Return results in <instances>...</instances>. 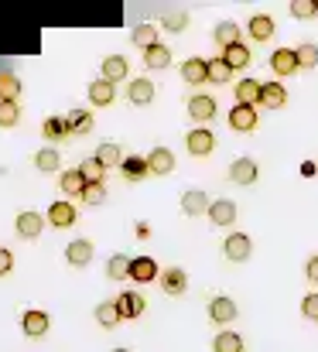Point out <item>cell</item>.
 I'll return each mask as SVG.
<instances>
[{
	"label": "cell",
	"instance_id": "6da1fadb",
	"mask_svg": "<svg viewBox=\"0 0 318 352\" xmlns=\"http://www.w3.org/2000/svg\"><path fill=\"white\" fill-rule=\"evenodd\" d=\"M113 305H116V311H120V322L140 318V315L147 311V301H144V294H137V291H123V294H116Z\"/></svg>",
	"mask_w": 318,
	"mask_h": 352
},
{
	"label": "cell",
	"instance_id": "7a4b0ae2",
	"mask_svg": "<svg viewBox=\"0 0 318 352\" xmlns=\"http://www.w3.org/2000/svg\"><path fill=\"white\" fill-rule=\"evenodd\" d=\"M76 219H79V209L69 199H59V202L48 206V223L55 230H69V226H76Z\"/></svg>",
	"mask_w": 318,
	"mask_h": 352
},
{
	"label": "cell",
	"instance_id": "3957f363",
	"mask_svg": "<svg viewBox=\"0 0 318 352\" xmlns=\"http://www.w3.org/2000/svg\"><path fill=\"white\" fill-rule=\"evenodd\" d=\"M21 329H24V336H28V339H41V336H48V329H52V318H48V311L28 308V311L21 315Z\"/></svg>",
	"mask_w": 318,
	"mask_h": 352
},
{
	"label": "cell",
	"instance_id": "277c9868",
	"mask_svg": "<svg viewBox=\"0 0 318 352\" xmlns=\"http://www.w3.org/2000/svg\"><path fill=\"white\" fill-rule=\"evenodd\" d=\"M14 230H17V236H21V239H38V236L45 233V216H41V212L24 209V212H17Z\"/></svg>",
	"mask_w": 318,
	"mask_h": 352
},
{
	"label": "cell",
	"instance_id": "5b68a950",
	"mask_svg": "<svg viewBox=\"0 0 318 352\" xmlns=\"http://www.w3.org/2000/svg\"><path fill=\"white\" fill-rule=\"evenodd\" d=\"M158 284H161V291H165L168 298H182V294L189 291V277H185L182 267H168V270H161Z\"/></svg>",
	"mask_w": 318,
	"mask_h": 352
},
{
	"label": "cell",
	"instance_id": "8992f818",
	"mask_svg": "<svg viewBox=\"0 0 318 352\" xmlns=\"http://www.w3.org/2000/svg\"><path fill=\"white\" fill-rule=\"evenodd\" d=\"M250 250H253V243H250L246 233H229L222 239V253H226V260H233V263L250 260Z\"/></svg>",
	"mask_w": 318,
	"mask_h": 352
},
{
	"label": "cell",
	"instance_id": "52a82bcc",
	"mask_svg": "<svg viewBox=\"0 0 318 352\" xmlns=\"http://www.w3.org/2000/svg\"><path fill=\"white\" fill-rule=\"evenodd\" d=\"M185 147H189V154L192 157H209L212 151H215V133L212 130H189V137H185Z\"/></svg>",
	"mask_w": 318,
	"mask_h": 352
},
{
	"label": "cell",
	"instance_id": "ba28073f",
	"mask_svg": "<svg viewBox=\"0 0 318 352\" xmlns=\"http://www.w3.org/2000/svg\"><path fill=\"white\" fill-rule=\"evenodd\" d=\"M257 175H260V171H257V161H253V157H236V161L229 164V182H233V185H243V188H246V185H257Z\"/></svg>",
	"mask_w": 318,
	"mask_h": 352
},
{
	"label": "cell",
	"instance_id": "9c48e42d",
	"mask_svg": "<svg viewBox=\"0 0 318 352\" xmlns=\"http://www.w3.org/2000/svg\"><path fill=\"white\" fill-rule=\"evenodd\" d=\"M154 96H158V89H154V82L151 79H130L127 82V100L134 103V107H147V103H154Z\"/></svg>",
	"mask_w": 318,
	"mask_h": 352
},
{
	"label": "cell",
	"instance_id": "30bf717a",
	"mask_svg": "<svg viewBox=\"0 0 318 352\" xmlns=\"http://www.w3.org/2000/svg\"><path fill=\"white\" fill-rule=\"evenodd\" d=\"M236 301L233 298H226V294H215L209 301V318L215 325H229V322H236Z\"/></svg>",
	"mask_w": 318,
	"mask_h": 352
},
{
	"label": "cell",
	"instance_id": "8fae6325",
	"mask_svg": "<svg viewBox=\"0 0 318 352\" xmlns=\"http://www.w3.org/2000/svg\"><path fill=\"white\" fill-rule=\"evenodd\" d=\"M229 126L236 130V133H253L257 130V110L253 107H240V103H233V110H229Z\"/></svg>",
	"mask_w": 318,
	"mask_h": 352
},
{
	"label": "cell",
	"instance_id": "7c38bea8",
	"mask_svg": "<svg viewBox=\"0 0 318 352\" xmlns=\"http://www.w3.org/2000/svg\"><path fill=\"white\" fill-rule=\"evenodd\" d=\"M271 69H274V76H281V79L295 76V72H298L295 48H274V55H271Z\"/></svg>",
	"mask_w": 318,
	"mask_h": 352
},
{
	"label": "cell",
	"instance_id": "4fadbf2b",
	"mask_svg": "<svg viewBox=\"0 0 318 352\" xmlns=\"http://www.w3.org/2000/svg\"><path fill=\"white\" fill-rule=\"evenodd\" d=\"M59 188H62V195L72 202V199H83V192H86V178H83V171L79 168H72V171H62L59 175Z\"/></svg>",
	"mask_w": 318,
	"mask_h": 352
},
{
	"label": "cell",
	"instance_id": "5bb4252c",
	"mask_svg": "<svg viewBox=\"0 0 318 352\" xmlns=\"http://www.w3.org/2000/svg\"><path fill=\"white\" fill-rule=\"evenodd\" d=\"M209 195L206 192H199V188H189V192H182V212L185 216H209Z\"/></svg>",
	"mask_w": 318,
	"mask_h": 352
},
{
	"label": "cell",
	"instance_id": "9a60e30c",
	"mask_svg": "<svg viewBox=\"0 0 318 352\" xmlns=\"http://www.w3.org/2000/svg\"><path fill=\"white\" fill-rule=\"evenodd\" d=\"M260 93H264V82H257V79H240L236 82V103L240 107H260Z\"/></svg>",
	"mask_w": 318,
	"mask_h": 352
},
{
	"label": "cell",
	"instance_id": "2e32d148",
	"mask_svg": "<svg viewBox=\"0 0 318 352\" xmlns=\"http://www.w3.org/2000/svg\"><path fill=\"white\" fill-rule=\"evenodd\" d=\"M147 168H151V175L165 178V175L175 171V154H171L168 147H154V151L147 154Z\"/></svg>",
	"mask_w": 318,
	"mask_h": 352
},
{
	"label": "cell",
	"instance_id": "e0dca14e",
	"mask_svg": "<svg viewBox=\"0 0 318 352\" xmlns=\"http://www.w3.org/2000/svg\"><path fill=\"white\" fill-rule=\"evenodd\" d=\"M65 260H69V267H89L93 263V243L89 239H72L65 246Z\"/></svg>",
	"mask_w": 318,
	"mask_h": 352
},
{
	"label": "cell",
	"instance_id": "ac0fdd59",
	"mask_svg": "<svg viewBox=\"0 0 318 352\" xmlns=\"http://www.w3.org/2000/svg\"><path fill=\"white\" fill-rule=\"evenodd\" d=\"M154 277H161V270H158L154 256H134V260H130V280L147 284V280H154Z\"/></svg>",
	"mask_w": 318,
	"mask_h": 352
},
{
	"label": "cell",
	"instance_id": "d6986e66",
	"mask_svg": "<svg viewBox=\"0 0 318 352\" xmlns=\"http://www.w3.org/2000/svg\"><path fill=\"white\" fill-rule=\"evenodd\" d=\"M189 117L195 120V123H209L215 117V100L206 96V93H195L192 100H189Z\"/></svg>",
	"mask_w": 318,
	"mask_h": 352
},
{
	"label": "cell",
	"instance_id": "ffe728a7",
	"mask_svg": "<svg viewBox=\"0 0 318 352\" xmlns=\"http://www.w3.org/2000/svg\"><path fill=\"white\" fill-rule=\"evenodd\" d=\"M182 79H185L189 86L209 82V62H206V58H189V62H182Z\"/></svg>",
	"mask_w": 318,
	"mask_h": 352
},
{
	"label": "cell",
	"instance_id": "44dd1931",
	"mask_svg": "<svg viewBox=\"0 0 318 352\" xmlns=\"http://www.w3.org/2000/svg\"><path fill=\"white\" fill-rule=\"evenodd\" d=\"M127 76H130V62H127L123 55H106L103 58V79L106 82L116 86V82H123Z\"/></svg>",
	"mask_w": 318,
	"mask_h": 352
},
{
	"label": "cell",
	"instance_id": "7402d4cb",
	"mask_svg": "<svg viewBox=\"0 0 318 352\" xmlns=\"http://www.w3.org/2000/svg\"><path fill=\"white\" fill-rule=\"evenodd\" d=\"M284 103H288V89H284V82H264L260 107H264V110H281Z\"/></svg>",
	"mask_w": 318,
	"mask_h": 352
},
{
	"label": "cell",
	"instance_id": "603a6c76",
	"mask_svg": "<svg viewBox=\"0 0 318 352\" xmlns=\"http://www.w3.org/2000/svg\"><path fill=\"white\" fill-rule=\"evenodd\" d=\"M236 206L229 202V199H215L209 206V223H215V226H233L236 223Z\"/></svg>",
	"mask_w": 318,
	"mask_h": 352
},
{
	"label": "cell",
	"instance_id": "cb8c5ba5",
	"mask_svg": "<svg viewBox=\"0 0 318 352\" xmlns=\"http://www.w3.org/2000/svg\"><path fill=\"white\" fill-rule=\"evenodd\" d=\"M250 58H253V55H250V48H246L243 41H236V45L222 48V62H226L233 72H236V69H246V65H250Z\"/></svg>",
	"mask_w": 318,
	"mask_h": 352
},
{
	"label": "cell",
	"instance_id": "d4e9b609",
	"mask_svg": "<svg viewBox=\"0 0 318 352\" xmlns=\"http://www.w3.org/2000/svg\"><path fill=\"white\" fill-rule=\"evenodd\" d=\"M113 100H116L113 82H106V79L89 82V103H93V107H113Z\"/></svg>",
	"mask_w": 318,
	"mask_h": 352
},
{
	"label": "cell",
	"instance_id": "484cf974",
	"mask_svg": "<svg viewBox=\"0 0 318 352\" xmlns=\"http://www.w3.org/2000/svg\"><path fill=\"white\" fill-rule=\"evenodd\" d=\"M250 38L253 41H271L274 38V17L271 14H253L250 17Z\"/></svg>",
	"mask_w": 318,
	"mask_h": 352
},
{
	"label": "cell",
	"instance_id": "4316f807",
	"mask_svg": "<svg viewBox=\"0 0 318 352\" xmlns=\"http://www.w3.org/2000/svg\"><path fill=\"white\" fill-rule=\"evenodd\" d=\"M144 65H147V69H168V65H171V48L161 45V41L151 45V48L144 52Z\"/></svg>",
	"mask_w": 318,
	"mask_h": 352
},
{
	"label": "cell",
	"instance_id": "83f0119b",
	"mask_svg": "<svg viewBox=\"0 0 318 352\" xmlns=\"http://www.w3.org/2000/svg\"><path fill=\"white\" fill-rule=\"evenodd\" d=\"M120 171H123V178H127V182H144V178L151 175V168H147V157H123Z\"/></svg>",
	"mask_w": 318,
	"mask_h": 352
},
{
	"label": "cell",
	"instance_id": "f1b7e54d",
	"mask_svg": "<svg viewBox=\"0 0 318 352\" xmlns=\"http://www.w3.org/2000/svg\"><path fill=\"white\" fill-rule=\"evenodd\" d=\"M41 133H45V140H52V144H59V140L72 137V130H69L65 117H48L45 123H41Z\"/></svg>",
	"mask_w": 318,
	"mask_h": 352
},
{
	"label": "cell",
	"instance_id": "f546056e",
	"mask_svg": "<svg viewBox=\"0 0 318 352\" xmlns=\"http://www.w3.org/2000/svg\"><path fill=\"white\" fill-rule=\"evenodd\" d=\"M21 79L14 72H0V103H17L21 100Z\"/></svg>",
	"mask_w": 318,
	"mask_h": 352
},
{
	"label": "cell",
	"instance_id": "4dcf8cb0",
	"mask_svg": "<svg viewBox=\"0 0 318 352\" xmlns=\"http://www.w3.org/2000/svg\"><path fill=\"white\" fill-rule=\"evenodd\" d=\"M93 157H96V161H100L103 168H120V164H123V151H120V144H113V140L100 144Z\"/></svg>",
	"mask_w": 318,
	"mask_h": 352
},
{
	"label": "cell",
	"instance_id": "1f68e13d",
	"mask_svg": "<svg viewBox=\"0 0 318 352\" xmlns=\"http://www.w3.org/2000/svg\"><path fill=\"white\" fill-rule=\"evenodd\" d=\"M212 38H215V45H219V48L236 45V41H240V28H236V21H219V24H215V31H212Z\"/></svg>",
	"mask_w": 318,
	"mask_h": 352
},
{
	"label": "cell",
	"instance_id": "d6a6232c",
	"mask_svg": "<svg viewBox=\"0 0 318 352\" xmlns=\"http://www.w3.org/2000/svg\"><path fill=\"white\" fill-rule=\"evenodd\" d=\"M59 164H62V154H59L55 147H41V151L34 154V168H38V171H45V175L59 171Z\"/></svg>",
	"mask_w": 318,
	"mask_h": 352
},
{
	"label": "cell",
	"instance_id": "836d02e7",
	"mask_svg": "<svg viewBox=\"0 0 318 352\" xmlns=\"http://www.w3.org/2000/svg\"><path fill=\"white\" fill-rule=\"evenodd\" d=\"M93 318L100 322V329H116V325H120V311H116L113 301H100L96 311H93Z\"/></svg>",
	"mask_w": 318,
	"mask_h": 352
},
{
	"label": "cell",
	"instance_id": "e575fe53",
	"mask_svg": "<svg viewBox=\"0 0 318 352\" xmlns=\"http://www.w3.org/2000/svg\"><path fill=\"white\" fill-rule=\"evenodd\" d=\"M130 41L147 52L151 45H158V28H154V24H137V28L130 31Z\"/></svg>",
	"mask_w": 318,
	"mask_h": 352
},
{
	"label": "cell",
	"instance_id": "d590c367",
	"mask_svg": "<svg viewBox=\"0 0 318 352\" xmlns=\"http://www.w3.org/2000/svg\"><path fill=\"white\" fill-rule=\"evenodd\" d=\"M212 352H246L243 349V336H236V332H219V336L212 339Z\"/></svg>",
	"mask_w": 318,
	"mask_h": 352
},
{
	"label": "cell",
	"instance_id": "8d00e7d4",
	"mask_svg": "<svg viewBox=\"0 0 318 352\" xmlns=\"http://www.w3.org/2000/svg\"><path fill=\"white\" fill-rule=\"evenodd\" d=\"M106 277H109V280H127V277H130V260H127L123 253H113L109 263H106Z\"/></svg>",
	"mask_w": 318,
	"mask_h": 352
},
{
	"label": "cell",
	"instance_id": "74e56055",
	"mask_svg": "<svg viewBox=\"0 0 318 352\" xmlns=\"http://www.w3.org/2000/svg\"><path fill=\"white\" fill-rule=\"evenodd\" d=\"M79 171H83L86 185H106V168L100 164V161H96V157L83 161V164H79Z\"/></svg>",
	"mask_w": 318,
	"mask_h": 352
},
{
	"label": "cell",
	"instance_id": "f35d334b",
	"mask_svg": "<svg viewBox=\"0 0 318 352\" xmlns=\"http://www.w3.org/2000/svg\"><path fill=\"white\" fill-rule=\"evenodd\" d=\"M65 123H69V130H72V133H79V137H83V133H89V130H93V113H89V110H72V113L65 117Z\"/></svg>",
	"mask_w": 318,
	"mask_h": 352
},
{
	"label": "cell",
	"instance_id": "ab89813d",
	"mask_svg": "<svg viewBox=\"0 0 318 352\" xmlns=\"http://www.w3.org/2000/svg\"><path fill=\"white\" fill-rule=\"evenodd\" d=\"M233 79V69L222 62V58H209V82H215V86H226Z\"/></svg>",
	"mask_w": 318,
	"mask_h": 352
},
{
	"label": "cell",
	"instance_id": "60d3db41",
	"mask_svg": "<svg viewBox=\"0 0 318 352\" xmlns=\"http://www.w3.org/2000/svg\"><path fill=\"white\" fill-rule=\"evenodd\" d=\"M295 58H298V69H318V45H298Z\"/></svg>",
	"mask_w": 318,
	"mask_h": 352
},
{
	"label": "cell",
	"instance_id": "b9f144b4",
	"mask_svg": "<svg viewBox=\"0 0 318 352\" xmlns=\"http://www.w3.org/2000/svg\"><path fill=\"white\" fill-rule=\"evenodd\" d=\"M161 28L178 34V31H185V28H189V14H185V10H168V14L161 17Z\"/></svg>",
	"mask_w": 318,
	"mask_h": 352
},
{
	"label": "cell",
	"instance_id": "7bdbcfd3",
	"mask_svg": "<svg viewBox=\"0 0 318 352\" xmlns=\"http://www.w3.org/2000/svg\"><path fill=\"white\" fill-rule=\"evenodd\" d=\"M17 123H21V107H17V103H0V126L10 130V126H17Z\"/></svg>",
	"mask_w": 318,
	"mask_h": 352
},
{
	"label": "cell",
	"instance_id": "ee69618b",
	"mask_svg": "<svg viewBox=\"0 0 318 352\" xmlns=\"http://www.w3.org/2000/svg\"><path fill=\"white\" fill-rule=\"evenodd\" d=\"M291 14H295L298 21H312V17H318L315 0H291Z\"/></svg>",
	"mask_w": 318,
	"mask_h": 352
},
{
	"label": "cell",
	"instance_id": "f6af8a7d",
	"mask_svg": "<svg viewBox=\"0 0 318 352\" xmlns=\"http://www.w3.org/2000/svg\"><path fill=\"white\" fill-rule=\"evenodd\" d=\"M83 202H86V206H103L106 202V185H86Z\"/></svg>",
	"mask_w": 318,
	"mask_h": 352
},
{
	"label": "cell",
	"instance_id": "bcb514c9",
	"mask_svg": "<svg viewBox=\"0 0 318 352\" xmlns=\"http://www.w3.org/2000/svg\"><path fill=\"white\" fill-rule=\"evenodd\" d=\"M301 315H305L308 322H318V294H305V301H301Z\"/></svg>",
	"mask_w": 318,
	"mask_h": 352
},
{
	"label": "cell",
	"instance_id": "7dc6e473",
	"mask_svg": "<svg viewBox=\"0 0 318 352\" xmlns=\"http://www.w3.org/2000/svg\"><path fill=\"white\" fill-rule=\"evenodd\" d=\"M10 267H14V253L0 246V277H7V274H10Z\"/></svg>",
	"mask_w": 318,
	"mask_h": 352
},
{
	"label": "cell",
	"instance_id": "c3c4849f",
	"mask_svg": "<svg viewBox=\"0 0 318 352\" xmlns=\"http://www.w3.org/2000/svg\"><path fill=\"white\" fill-rule=\"evenodd\" d=\"M305 277H308L312 284H318V253L315 256H308V263H305Z\"/></svg>",
	"mask_w": 318,
	"mask_h": 352
},
{
	"label": "cell",
	"instance_id": "681fc988",
	"mask_svg": "<svg viewBox=\"0 0 318 352\" xmlns=\"http://www.w3.org/2000/svg\"><path fill=\"white\" fill-rule=\"evenodd\" d=\"M109 352H130V349H109Z\"/></svg>",
	"mask_w": 318,
	"mask_h": 352
},
{
	"label": "cell",
	"instance_id": "f907efd6",
	"mask_svg": "<svg viewBox=\"0 0 318 352\" xmlns=\"http://www.w3.org/2000/svg\"><path fill=\"white\" fill-rule=\"evenodd\" d=\"M315 7H318V0H315Z\"/></svg>",
	"mask_w": 318,
	"mask_h": 352
}]
</instances>
